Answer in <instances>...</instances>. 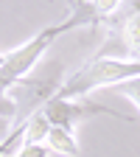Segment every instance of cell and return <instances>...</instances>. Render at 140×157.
<instances>
[{
  "mask_svg": "<svg viewBox=\"0 0 140 157\" xmlns=\"http://www.w3.org/2000/svg\"><path fill=\"white\" fill-rule=\"evenodd\" d=\"M67 31H73V25L67 23V20H62V23H56V25L42 28L34 39L23 42L20 48H11L6 53H0V98H3L11 87H17L23 78H28L31 70L36 67V62L42 59V53L53 45V39H59Z\"/></svg>",
  "mask_w": 140,
  "mask_h": 157,
  "instance_id": "obj_1",
  "label": "cell"
},
{
  "mask_svg": "<svg viewBox=\"0 0 140 157\" xmlns=\"http://www.w3.org/2000/svg\"><path fill=\"white\" fill-rule=\"evenodd\" d=\"M42 112L51 126H65V129H73L78 121L93 118V115H109V118H118V121H132V118L115 112L104 104H84V101H70V98H59V95L48 98L42 104Z\"/></svg>",
  "mask_w": 140,
  "mask_h": 157,
  "instance_id": "obj_2",
  "label": "cell"
},
{
  "mask_svg": "<svg viewBox=\"0 0 140 157\" xmlns=\"http://www.w3.org/2000/svg\"><path fill=\"white\" fill-rule=\"evenodd\" d=\"M123 3H129V9L121 17H109L107 23L118 31V39H121L126 59L140 62V0H123Z\"/></svg>",
  "mask_w": 140,
  "mask_h": 157,
  "instance_id": "obj_3",
  "label": "cell"
},
{
  "mask_svg": "<svg viewBox=\"0 0 140 157\" xmlns=\"http://www.w3.org/2000/svg\"><path fill=\"white\" fill-rule=\"evenodd\" d=\"M123 6V0H70V14L65 17L73 28H95Z\"/></svg>",
  "mask_w": 140,
  "mask_h": 157,
  "instance_id": "obj_4",
  "label": "cell"
},
{
  "mask_svg": "<svg viewBox=\"0 0 140 157\" xmlns=\"http://www.w3.org/2000/svg\"><path fill=\"white\" fill-rule=\"evenodd\" d=\"M42 146L53 154H62V157H78V143L73 137V129H65V126H51Z\"/></svg>",
  "mask_w": 140,
  "mask_h": 157,
  "instance_id": "obj_5",
  "label": "cell"
},
{
  "mask_svg": "<svg viewBox=\"0 0 140 157\" xmlns=\"http://www.w3.org/2000/svg\"><path fill=\"white\" fill-rule=\"evenodd\" d=\"M51 151L42 146V143H34V146H20L14 151V157H48Z\"/></svg>",
  "mask_w": 140,
  "mask_h": 157,
  "instance_id": "obj_6",
  "label": "cell"
}]
</instances>
